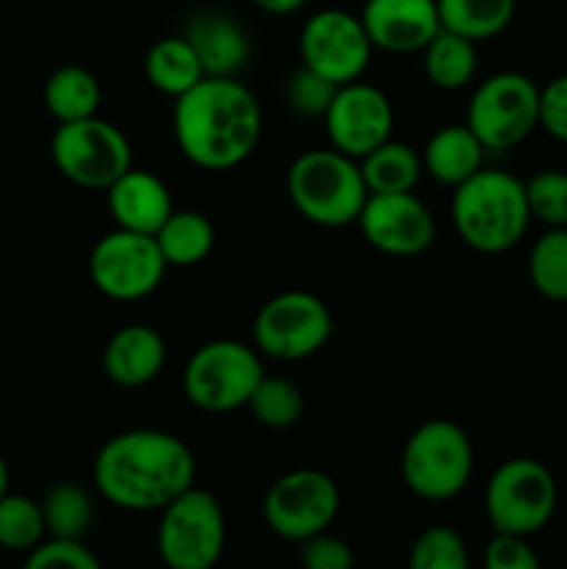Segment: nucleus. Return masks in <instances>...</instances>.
<instances>
[{"label":"nucleus","instance_id":"f257e3e1","mask_svg":"<svg viewBox=\"0 0 567 569\" xmlns=\"http://www.w3.org/2000/svg\"><path fill=\"white\" fill-rule=\"evenodd\" d=\"M198 461L189 445L170 431L133 428L98 450L92 481L100 498L122 511H161L189 489Z\"/></svg>","mask_w":567,"mask_h":569},{"label":"nucleus","instance_id":"f03ea898","mask_svg":"<svg viewBox=\"0 0 567 569\" xmlns=\"http://www.w3.org/2000/svg\"><path fill=\"white\" fill-rule=\"evenodd\" d=\"M265 128L256 94L237 76H206L172 106L178 150L200 170H233L256 150Z\"/></svg>","mask_w":567,"mask_h":569},{"label":"nucleus","instance_id":"7ed1b4c3","mask_svg":"<svg viewBox=\"0 0 567 569\" xmlns=\"http://www.w3.org/2000/svg\"><path fill=\"white\" fill-rule=\"evenodd\" d=\"M450 220L461 242L478 253H506L528 231L526 181L504 170H481L454 187Z\"/></svg>","mask_w":567,"mask_h":569},{"label":"nucleus","instance_id":"20e7f679","mask_svg":"<svg viewBox=\"0 0 567 569\" xmlns=\"http://www.w3.org/2000/svg\"><path fill=\"white\" fill-rule=\"evenodd\" d=\"M287 192L298 214L322 228L354 226L370 198L359 161L337 148L300 153L289 164Z\"/></svg>","mask_w":567,"mask_h":569},{"label":"nucleus","instance_id":"39448f33","mask_svg":"<svg viewBox=\"0 0 567 569\" xmlns=\"http://www.w3.org/2000/svg\"><path fill=\"white\" fill-rule=\"evenodd\" d=\"M400 476L409 492L428 503L465 492L472 478V445L465 428L450 420L417 426L400 453Z\"/></svg>","mask_w":567,"mask_h":569},{"label":"nucleus","instance_id":"423d86ee","mask_svg":"<svg viewBox=\"0 0 567 569\" xmlns=\"http://www.w3.org/2000/svg\"><path fill=\"white\" fill-rule=\"evenodd\" d=\"M265 378V365L256 345L237 339H215L189 356L181 376L183 398L200 411L226 415L248 406L256 383Z\"/></svg>","mask_w":567,"mask_h":569},{"label":"nucleus","instance_id":"0eeeda50","mask_svg":"<svg viewBox=\"0 0 567 569\" xmlns=\"http://www.w3.org/2000/svg\"><path fill=\"white\" fill-rule=\"evenodd\" d=\"M559 489L556 478L543 461L517 456L495 467L484 492V511L498 533L534 537L556 515Z\"/></svg>","mask_w":567,"mask_h":569},{"label":"nucleus","instance_id":"6e6552de","mask_svg":"<svg viewBox=\"0 0 567 569\" xmlns=\"http://www.w3.org/2000/svg\"><path fill=\"white\" fill-rule=\"evenodd\" d=\"M156 550L170 569H211L226 550V515L209 489L189 487L159 511Z\"/></svg>","mask_w":567,"mask_h":569},{"label":"nucleus","instance_id":"1a4fd4ad","mask_svg":"<svg viewBox=\"0 0 567 569\" xmlns=\"http://www.w3.org/2000/svg\"><path fill=\"white\" fill-rule=\"evenodd\" d=\"M53 164L67 181L83 189H106L133 167V150L126 133L98 114L76 122H59L50 142Z\"/></svg>","mask_w":567,"mask_h":569},{"label":"nucleus","instance_id":"9d476101","mask_svg":"<svg viewBox=\"0 0 567 569\" xmlns=\"http://www.w3.org/2000/svg\"><path fill=\"white\" fill-rule=\"evenodd\" d=\"M465 122L487 150L517 148L539 128V87L523 72H495L476 87Z\"/></svg>","mask_w":567,"mask_h":569},{"label":"nucleus","instance_id":"9b49d317","mask_svg":"<svg viewBox=\"0 0 567 569\" xmlns=\"http://www.w3.org/2000/svg\"><path fill=\"white\" fill-rule=\"evenodd\" d=\"M334 333V317L317 295L289 289L259 309L253 320V345L261 356L300 361L326 348Z\"/></svg>","mask_w":567,"mask_h":569},{"label":"nucleus","instance_id":"f8f14e48","mask_svg":"<svg viewBox=\"0 0 567 569\" xmlns=\"http://www.w3.org/2000/svg\"><path fill=\"white\" fill-rule=\"evenodd\" d=\"M167 270L170 267L156 244V237L128 228L103 233L89 256V278L98 292L120 303L153 295Z\"/></svg>","mask_w":567,"mask_h":569},{"label":"nucleus","instance_id":"ddd939ff","mask_svg":"<svg viewBox=\"0 0 567 569\" xmlns=\"http://www.w3.org/2000/svg\"><path fill=\"white\" fill-rule=\"evenodd\" d=\"M267 528L287 542L300 545L331 528L339 515V489L320 470H289L272 481L261 503Z\"/></svg>","mask_w":567,"mask_h":569},{"label":"nucleus","instance_id":"4468645a","mask_svg":"<svg viewBox=\"0 0 567 569\" xmlns=\"http://www.w3.org/2000/svg\"><path fill=\"white\" fill-rule=\"evenodd\" d=\"M372 50L361 17L345 9L317 11L300 31V61L337 87L365 76Z\"/></svg>","mask_w":567,"mask_h":569},{"label":"nucleus","instance_id":"2eb2a0df","mask_svg":"<svg viewBox=\"0 0 567 569\" xmlns=\"http://www.w3.org/2000/svg\"><path fill=\"white\" fill-rule=\"evenodd\" d=\"M322 120H326L331 148L359 161L372 153L378 144L392 139L395 109L378 87L350 81L337 89Z\"/></svg>","mask_w":567,"mask_h":569},{"label":"nucleus","instance_id":"dca6fc26","mask_svg":"<svg viewBox=\"0 0 567 569\" xmlns=\"http://www.w3.org/2000/svg\"><path fill=\"white\" fill-rule=\"evenodd\" d=\"M356 222L370 248L395 259L420 256L437 233L428 206L411 192L370 194Z\"/></svg>","mask_w":567,"mask_h":569},{"label":"nucleus","instance_id":"f3484780","mask_svg":"<svg viewBox=\"0 0 567 569\" xmlns=\"http://www.w3.org/2000/svg\"><path fill=\"white\" fill-rule=\"evenodd\" d=\"M359 17L372 48L387 53H417L442 28L437 0H365Z\"/></svg>","mask_w":567,"mask_h":569},{"label":"nucleus","instance_id":"a211bd4d","mask_svg":"<svg viewBox=\"0 0 567 569\" xmlns=\"http://www.w3.org/2000/svg\"><path fill=\"white\" fill-rule=\"evenodd\" d=\"M106 198H109L111 220L117 228L150 233V237L176 211L167 183L153 172L133 170V167L106 189Z\"/></svg>","mask_w":567,"mask_h":569},{"label":"nucleus","instance_id":"6ab92c4d","mask_svg":"<svg viewBox=\"0 0 567 569\" xmlns=\"http://www.w3.org/2000/svg\"><path fill=\"white\" fill-rule=\"evenodd\" d=\"M167 345L156 328L131 322L111 333L103 348V372L111 383L139 389L156 381L165 370Z\"/></svg>","mask_w":567,"mask_h":569},{"label":"nucleus","instance_id":"aec40b11","mask_svg":"<svg viewBox=\"0 0 567 569\" xmlns=\"http://www.w3.org/2000/svg\"><path fill=\"white\" fill-rule=\"evenodd\" d=\"M183 37L198 53L206 76H237L250 59L245 28L222 11H200L187 22Z\"/></svg>","mask_w":567,"mask_h":569},{"label":"nucleus","instance_id":"412c9836","mask_svg":"<svg viewBox=\"0 0 567 569\" xmlns=\"http://www.w3.org/2000/svg\"><path fill=\"white\" fill-rule=\"evenodd\" d=\"M487 148L467 122L445 126L422 148V170L445 187H459L484 167Z\"/></svg>","mask_w":567,"mask_h":569},{"label":"nucleus","instance_id":"4be33fe9","mask_svg":"<svg viewBox=\"0 0 567 569\" xmlns=\"http://www.w3.org/2000/svg\"><path fill=\"white\" fill-rule=\"evenodd\" d=\"M145 78L153 89L170 98H181L183 92L206 78L198 53L183 37H165L145 56Z\"/></svg>","mask_w":567,"mask_h":569},{"label":"nucleus","instance_id":"5701e85b","mask_svg":"<svg viewBox=\"0 0 567 569\" xmlns=\"http://www.w3.org/2000/svg\"><path fill=\"white\" fill-rule=\"evenodd\" d=\"M153 237L167 267H195L209 259L217 233L209 217L200 214V211L176 209Z\"/></svg>","mask_w":567,"mask_h":569},{"label":"nucleus","instance_id":"b1692460","mask_svg":"<svg viewBox=\"0 0 567 569\" xmlns=\"http://www.w3.org/2000/svg\"><path fill=\"white\" fill-rule=\"evenodd\" d=\"M476 44L478 42H472V39L439 28L431 42L420 50L422 70H426L428 81L437 89H445V92H456V89L467 87L478 70Z\"/></svg>","mask_w":567,"mask_h":569},{"label":"nucleus","instance_id":"393cba45","mask_svg":"<svg viewBox=\"0 0 567 569\" xmlns=\"http://www.w3.org/2000/svg\"><path fill=\"white\" fill-rule=\"evenodd\" d=\"M361 176H365L370 194L411 192L422 178V156L411 144L387 139L372 153L359 159Z\"/></svg>","mask_w":567,"mask_h":569},{"label":"nucleus","instance_id":"a878e982","mask_svg":"<svg viewBox=\"0 0 567 569\" xmlns=\"http://www.w3.org/2000/svg\"><path fill=\"white\" fill-rule=\"evenodd\" d=\"M439 22L472 42H487L509 28L515 20L517 0H437Z\"/></svg>","mask_w":567,"mask_h":569},{"label":"nucleus","instance_id":"bb28decb","mask_svg":"<svg viewBox=\"0 0 567 569\" xmlns=\"http://www.w3.org/2000/svg\"><path fill=\"white\" fill-rule=\"evenodd\" d=\"M100 92L98 78L78 64L59 67L44 83V106L59 122L87 120L98 114Z\"/></svg>","mask_w":567,"mask_h":569},{"label":"nucleus","instance_id":"cd10ccee","mask_svg":"<svg viewBox=\"0 0 567 569\" xmlns=\"http://www.w3.org/2000/svg\"><path fill=\"white\" fill-rule=\"evenodd\" d=\"M48 537L83 539L94 520V500L81 483L59 481L39 500Z\"/></svg>","mask_w":567,"mask_h":569},{"label":"nucleus","instance_id":"c85d7f7f","mask_svg":"<svg viewBox=\"0 0 567 569\" xmlns=\"http://www.w3.org/2000/svg\"><path fill=\"white\" fill-rule=\"evenodd\" d=\"M528 281L550 303H567V228H548L534 242Z\"/></svg>","mask_w":567,"mask_h":569},{"label":"nucleus","instance_id":"c756f323","mask_svg":"<svg viewBox=\"0 0 567 569\" xmlns=\"http://www.w3.org/2000/svg\"><path fill=\"white\" fill-rule=\"evenodd\" d=\"M248 409L256 422L272 428V431H284V428H292L295 422H300L306 411V400L298 383L265 372V378L256 383L253 395L248 398Z\"/></svg>","mask_w":567,"mask_h":569},{"label":"nucleus","instance_id":"7c9ffc66","mask_svg":"<svg viewBox=\"0 0 567 569\" xmlns=\"http://www.w3.org/2000/svg\"><path fill=\"white\" fill-rule=\"evenodd\" d=\"M48 537L39 500L6 492L0 498V548L9 553H31Z\"/></svg>","mask_w":567,"mask_h":569},{"label":"nucleus","instance_id":"2f4dec72","mask_svg":"<svg viewBox=\"0 0 567 569\" xmlns=\"http://www.w3.org/2000/svg\"><path fill=\"white\" fill-rule=\"evenodd\" d=\"M470 553L459 531L448 526H431L409 548L411 569H467Z\"/></svg>","mask_w":567,"mask_h":569},{"label":"nucleus","instance_id":"473e14b6","mask_svg":"<svg viewBox=\"0 0 567 569\" xmlns=\"http://www.w3.org/2000/svg\"><path fill=\"white\" fill-rule=\"evenodd\" d=\"M531 220L548 228H567V172L543 170L526 181Z\"/></svg>","mask_w":567,"mask_h":569},{"label":"nucleus","instance_id":"72a5a7b5","mask_svg":"<svg viewBox=\"0 0 567 569\" xmlns=\"http://www.w3.org/2000/svg\"><path fill=\"white\" fill-rule=\"evenodd\" d=\"M337 89H339L337 83L328 81L326 76L315 72L311 67L300 64L298 70L289 76L287 87H284V98H287V106L295 111V114L326 117Z\"/></svg>","mask_w":567,"mask_h":569},{"label":"nucleus","instance_id":"f704fd0d","mask_svg":"<svg viewBox=\"0 0 567 569\" xmlns=\"http://www.w3.org/2000/svg\"><path fill=\"white\" fill-rule=\"evenodd\" d=\"M28 569H98L100 561L94 559L92 550L83 545V539L67 537H44L37 548L28 553Z\"/></svg>","mask_w":567,"mask_h":569},{"label":"nucleus","instance_id":"c9c22d12","mask_svg":"<svg viewBox=\"0 0 567 569\" xmlns=\"http://www.w3.org/2000/svg\"><path fill=\"white\" fill-rule=\"evenodd\" d=\"M300 565L306 569H350L354 550L345 539L334 537L331 531H322L300 542Z\"/></svg>","mask_w":567,"mask_h":569},{"label":"nucleus","instance_id":"e433bc0d","mask_svg":"<svg viewBox=\"0 0 567 569\" xmlns=\"http://www.w3.org/2000/svg\"><path fill=\"white\" fill-rule=\"evenodd\" d=\"M484 567L487 569H537L539 556L528 545V537L517 533H498L489 539L484 550Z\"/></svg>","mask_w":567,"mask_h":569},{"label":"nucleus","instance_id":"4c0bfd02","mask_svg":"<svg viewBox=\"0 0 567 569\" xmlns=\"http://www.w3.org/2000/svg\"><path fill=\"white\" fill-rule=\"evenodd\" d=\"M539 128L567 144V72L539 89Z\"/></svg>","mask_w":567,"mask_h":569},{"label":"nucleus","instance_id":"58836bf2","mask_svg":"<svg viewBox=\"0 0 567 569\" xmlns=\"http://www.w3.org/2000/svg\"><path fill=\"white\" fill-rule=\"evenodd\" d=\"M253 3L259 6L261 11H267V14L287 17V14H295V11L304 9L309 0H253Z\"/></svg>","mask_w":567,"mask_h":569},{"label":"nucleus","instance_id":"ea45409f","mask_svg":"<svg viewBox=\"0 0 567 569\" xmlns=\"http://www.w3.org/2000/svg\"><path fill=\"white\" fill-rule=\"evenodd\" d=\"M9 492V465H6L3 453H0V498Z\"/></svg>","mask_w":567,"mask_h":569}]
</instances>
